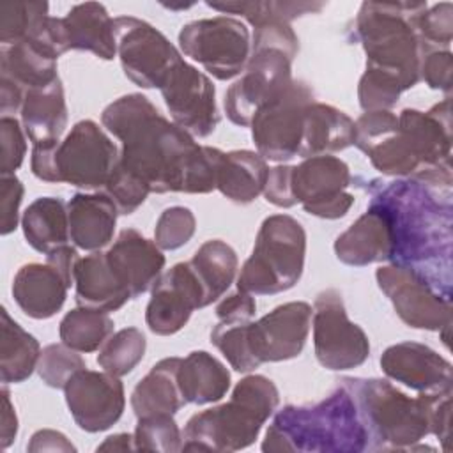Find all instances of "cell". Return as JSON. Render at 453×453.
Listing matches in <instances>:
<instances>
[{
  "instance_id": "obj_46",
  "label": "cell",
  "mask_w": 453,
  "mask_h": 453,
  "mask_svg": "<svg viewBox=\"0 0 453 453\" xmlns=\"http://www.w3.org/2000/svg\"><path fill=\"white\" fill-rule=\"evenodd\" d=\"M103 193H106L113 200L119 214L127 216L133 214L145 202L150 189L140 177L124 170L117 161V166Z\"/></svg>"
},
{
  "instance_id": "obj_19",
  "label": "cell",
  "mask_w": 453,
  "mask_h": 453,
  "mask_svg": "<svg viewBox=\"0 0 453 453\" xmlns=\"http://www.w3.org/2000/svg\"><path fill=\"white\" fill-rule=\"evenodd\" d=\"M205 292L189 262H179L150 288L145 324L157 336L179 333L195 310L205 308Z\"/></svg>"
},
{
  "instance_id": "obj_49",
  "label": "cell",
  "mask_w": 453,
  "mask_h": 453,
  "mask_svg": "<svg viewBox=\"0 0 453 453\" xmlns=\"http://www.w3.org/2000/svg\"><path fill=\"white\" fill-rule=\"evenodd\" d=\"M451 71H453V55L449 50H434L421 57L419 78L434 90H442L449 96Z\"/></svg>"
},
{
  "instance_id": "obj_44",
  "label": "cell",
  "mask_w": 453,
  "mask_h": 453,
  "mask_svg": "<svg viewBox=\"0 0 453 453\" xmlns=\"http://www.w3.org/2000/svg\"><path fill=\"white\" fill-rule=\"evenodd\" d=\"M416 30L425 53L434 50H449L453 39V4L441 2L426 7L416 18Z\"/></svg>"
},
{
  "instance_id": "obj_7",
  "label": "cell",
  "mask_w": 453,
  "mask_h": 453,
  "mask_svg": "<svg viewBox=\"0 0 453 453\" xmlns=\"http://www.w3.org/2000/svg\"><path fill=\"white\" fill-rule=\"evenodd\" d=\"M117 161V145L97 122L85 119L76 122L62 142L32 145L30 168L44 182L99 191L108 184Z\"/></svg>"
},
{
  "instance_id": "obj_20",
  "label": "cell",
  "mask_w": 453,
  "mask_h": 453,
  "mask_svg": "<svg viewBox=\"0 0 453 453\" xmlns=\"http://www.w3.org/2000/svg\"><path fill=\"white\" fill-rule=\"evenodd\" d=\"M67 409L80 430L97 434L115 425L126 407L120 377L108 372L80 370L64 388Z\"/></svg>"
},
{
  "instance_id": "obj_10",
  "label": "cell",
  "mask_w": 453,
  "mask_h": 453,
  "mask_svg": "<svg viewBox=\"0 0 453 453\" xmlns=\"http://www.w3.org/2000/svg\"><path fill=\"white\" fill-rule=\"evenodd\" d=\"M115 37L126 78L142 88H161L172 71L184 62L170 39L145 19L115 18Z\"/></svg>"
},
{
  "instance_id": "obj_31",
  "label": "cell",
  "mask_w": 453,
  "mask_h": 453,
  "mask_svg": "<svg viewBox=\"0 0 453 453\" xmlns=\"http://www.w3.org/2000/svg\"><path fill=\"white\" fill-rule=\"evenodd\" d=\"M269 175L265 159L253 150H230L219 154L216 189L237 205L251 203L264 193Z\"/></svg>"
},
{
  "instance_id": "obj_37",
  "label": "cell",
  "mask_w": 453,
  "mask_h": 453,
  "mask_svg": "<svg viewBox=\"0 0 453 453\" xmlns=\"http://www.w3.org/2000/svg\"><path fill=\"white\" fill-rule=\"evenodd\" d=\"M113 319L101 310L78 306L64 315L58 326L60 342L76 352H94L113 334Z\"/></svg>"
},
{
  "instance_id": "obj_21",
  "label": "cell",
  "mask_w": 453,
  "mask_h": 453,
  "mask_svg": "<svg viewBox=\"0 0 453 453\" xmlns=\"http://www.w3.org/2000/svg\"><path fill=\"white\" fill-rule=\"evenodd\" d=\"M354 126V145L382 175L414 177L419 172V163L398 127V115L391 110L365 111Z\"/></svg>"
},
{
  "instance_id": "obj_4",
  "label": "cell",
  "mask_w": 453,
  "mask_h": 453,
  "mask_svg": "<svg viewBox=\"0 0 453 453\" xmlns=\"http://www.w3.org/2000/svg\"><path fill=\"white\" fill-rule=\"evenodd\" d=\"M280 403L276 384L265 375L241 379L228 402L193 414L182 430V451H239L255 442Z\"/></svg>"
},
{
  "instance_id": "obj_23",
  "label": "cell",
  "mask_w": 453,
  "mask_h": 453,
  "mask_svg": "<svg viewBox=\"0 0 453 453\" xmlns=\"http://www.w3.org/2000/svg\"><path fill=\"white\" fill-rule=\"evenodd\" d=\"M106 257L131 299L154 287L166 262L163 250L134 228H124L106 250Z\"/></svg>"
},
{
  "instance_id": "obj_45",
  "label": "cell",
  "mask_w": 453,
  "mask_h": 453,
  "mask_svg": "<svg viewBox=\"0 0 453 453\" xmlns=\"http://www.w3.org/2000/svg\"><path fill=\"white\" fill-rule=\"evenodd\" d=\"M195 230L196 219L191 209L173 205L159 214L154 228V242L165 251H173L188 244Z\"/></svg>"
},
{
  "instance_id": "obj_5",
  "label": "cell",
  "mask_w": 453,
  "mask_h": 453,
  "mask_svg": "<svg viewBox=\"0 0 453 453\" xmlns=\"http://www.w3.org/2000/svg\"><path fill=\"white\" fill-rule=\"evenodd\" d=\"M426 2H363L354 21V37L366 53V67L395 76L403 92L418 85L425 55L416 18Z\"/></svg>"
},
{
  "instance_id": "obj_48",
  "label": "cell",
  "mask_w": 453,
  "mask_h": 453,
  "mask_svg": "<svg viewBox=\"0 0 453 453\" xmlns=\"http://www.w3.org/2000/svg\"><path fill=\"white\" fill-rule=\"evenodd\" d=\"M264 48H276L287 53L292 60L299 51V39L287 21L280 19H267L257 27H253V39H251V53L264 50Z\"/></svg>"
},
{
  "instance_id": "obj_41",
  "label": "cell",
  "mask_w": 453,
  "mask_h": 453,
  "mask_svg": "<svg viewBox=\"0 0 453 453\" xmlns=\"http://www.w3.org/2000/svg\"><path fill=\"white\" fill-rule=\"evenodd\" d=\"M134 451H182V432L172 414H156L138 418L134 434Z\"/></svg>"
},
{
  "instance_id": "obj_18",
  "label": "cell",
  "mask_w": 453,
  "mask_h": 453,
  "mask_svg": "<svg viewBox=\"0 0 453 453\" xmlns=\"http://www.w3.org/2000/svg\"><path fill=\"white\" fill-rule=\"evenodd\" d=\"M173 124L193 138H207L219 124L216 88L207 74L186 60L179 64L159 88Z\"/></svg>"
},
{
  "instance_id": "obj_12",
  "label": "cell",
  "mask_w": 453,
  "mask_h": 453,
  "mask_svg": "<svg viewBox=\"0 0 453 453\" xmlns=\"http://www.w3.org/2000/svg\"><path fill=\"white\" fill-rule=\"evenodd\" d=\"M313 101L310 85L294 80L281 96L257 111L250 127L257 152L264 159L287 163L297 156L304 111Z\"/></svg>"
},
{
  "instance_id": "obj_34",
  "label": "cell",
  "mask_w": 453,
  "mask_h": 453,
  "mask_svg": "<svg viewBox=\"0 0 453 453\" xmlns=\"http://www.w3.org/2000/svg\"><path fill=\"white\" fill-rule=\"evenodd\" d=\"M57 60L46 50L30 41H21L0 50V78H5L25 92L46 87L58 80Z\"/></svg>"
},
{
  "instance_id": "obj_47",
  "label": "cell",
  "mask_w": 453,
  "mask_h": 453,
  "mask_svg": "<svg viewBox=\"0 0 453 453\" xmlns=\"http://www.w3.org/2000/svg\"><path fill=\"white\" fill-rule=\"evenodd\" d=\"M27 140L23 126L16 117L0 119V173L12 175L23 163Z\"/></svg>"
},
{
  "instance_id": "obj_40",
  "label": "cell",
  "mask_w": 453,
  "mask_h": 453,
  "mask_svg": "<svg viewBox=\"0 0 453 453\" xmlns=\"http://www.w3.org/2000/svg\"><path fill=\"white\" fill-rule=\"evenodd\" d=\"M145 349V334L138 327H124L103 343L96 361L104 372L115 377H124L143 359Z\"/></svg>"
},
{
  "instance_id": "obj_2",
  "label": "cell",
  "mask_w": 453,
  "mask_h": 453,
  "mask_svg": "<svg viewBox=\"0 0 453 453\" xmlns=\"http://www.w3.org/2000/svg\"><path fill=\"white\" fill-rule=\"evenodd\" d=\"M359 188L370 195L368 209L380 212L388 223L389 264L412 269L442 297L451 299V188L411 177L372 179Z\"/></svg>"
},
{
  "instance_id": "obj_1",
  "label": "cell",
  "mask_w": 453,
  "mask_h": 453,
  "mask_svg": "<svg viewBox=\"0 0 453 453\" xmlns=\"http://www.w3.org/2000/svg\"><path fill=\"white\" fill-rule=\"evenodd\" d=\"M101 124L120 142L119 165L140 177L150 193H198L216 189L221 150L165 119L143 94H126L101 113Z\"/></svg>"
},
{
  "instance_id": "obj_24",
  "label": "cell",
  "mask_w": 453,
  "mask_h": 453,
  "mask_svg": "<svg viewBox=\"0 0 453 453\" xmlns=\"http://www.w3.org/2000/svg\"><path fill=\"white\" fill-rule=\"evenodd\" d=\"M69 237L85 251H99L111 239L119 211L106 193H76L67 202Z\"/></svg>"
},
{
  "instance_id": "obj_14",
  "label": "cell",
  "mask_w": 453,
  "mask_h": 453,
  "mask_svg": "<svg viewBox=\"0 0 453 453\" xmlns=\"http://www.w3.org/2000/svg\"><path fill=\"white\" fill-rule=\"evenodd\" d=\"M80 260L74 246L65 244L46 255V262H30L12 280V297L19 310L37 320L53 317L74 285V265Z\"/></svg>"
},
{
  "instance_id": "obj_38",
  "label": "cell",
  "mask_w": 453,
  "mask_h": 453,
  "mask_svg": "<svg viewBox=\"0 0 453 453\" xmlns=\"http://www.w3.org/2000/svg\"><path fill=\"white\" fill-rule=\"evenodd\" d=\"M207 7L223 14H239L251 27L267 19H280L290 23L310 12L324 9L322 2H278V0H232V2H205Z\"/></svg>"
},
{
  "instance_id": "obj_56",
  "label": "cell",
  "mask_w": 453,
  "mask_h": 453,
  "mask_svg": "<svg viewBox=\"0 0 453 453\" xmlns=\"http://www.w3.org/2000/svg\"><path fill=\"white\" fill-rule=\"evenodd\" d=\"M134 451L133 434H115L104 439L103 444L97 446V451Z\"/></svg>"
},
{
  "instance_id": "obj_26",
  "label": "cell",
  "mask_w": 453,
  "mask_h": 453,
  "mask_svg": "<svg viewBox=\"0 0 453 453\" xmlns=\"http://www.w3.org/2000/svg\"><path fill=\"white\" fill-rule=\"evenodd\" d=\"M354 120L342 110L313 101L304 111L303 136L297 156L306 159L345 150L354 145Z\"/></svg>"
},
{
  "instance_id": "obj_33",
  "label": "cell",
  "mask_w": 453,
  "mask_h": 453,
  "mask_svg": "<svg viewBox=\"0 0 453 453\" xmlns=\"http://www.w3.org/2000/svg\"><path fill=\"white\" fill-rule=\"evenodd\" d=\"M21 228L27 242L42 255L65 246L71 241L67 203L60 196L35 198L21 216Z\"/></svg>"
},
{
  "instance_id": "obj_53",
  "label": "cell",
  "mask_w": 453,
  "mask_h": 453,
  "mask_svg": "<svg viewBox=\"0 0 453 453\" xmlns=\"http://www.w3.org/2000/svg\"><path fill=\"white\" fill-rule=\"evenodd\" d=\"M255 313H257L255 296L239 288L230 296H226L216 306L218 320H225V322H248V320H253Z\"/></svg>"
},
{
  "instance_id": "obj_29",
  "label": "cell",
  "mask_w": 453,
  "mask_h": 453,
  "mask_svg": "<svg viewBox=\"0 0 453 453\" xmlns=\"http://www.w3.org/2000/svg\"><path fill=\"white\" fill-rule=\"evenodd\" d=\"M21 126L32 145L60 142L67 127V104L60 78L25 94L21 106Z\"/></svg>"
},
{
  "instance_id": "obj_30",
  "label": "cell",
  "mask_w": 453,
  "mask_h": 453,
  "mask_svg": "<svg viewBox=\"0 0 453 453\" xmlns=\"http://www.w3.org/2000/svg\"><path fill=\"white\" fill-rule=\"evenodd\" d=\"M180 359L175 356L165 357L140 379L131 393V407L136 418L156 414L175 416L186 405L177 379Z\"/></svg>"
},
{
  "instance_id": "obj_25",
  "label": "cell",
  "mask_w": 453,
  "mask_h": 453,
  "mask_svg": "<svg viewBox=\"0 0 453 453\" xmlns=\"http://www.w3.org/2000/svg\"><path fill=\"white\" fill-rule=\"evenodd\" d=\"M74 299L78 306L117 311L129 299L127 288L111 269L106 251H92L74 265Z\"/></svg>"
},
{
  "instance_id": "obj_51",
  "label": "cell",
  "mask_w": 453,
  "mask_h": 453,
  "mask_svg": "<svg viewBox=\"0 0 453 453\" xmlns=\"http://www.w3.org/2000/svg\"><path fill=\"white\" fill-rule=\"evenodd\" d=\"M451 389L437 391V393H426L428 402V419H430V434H434L441 444L442 449H448L449 441V421H451Z\"/></svg>"
},
{
  "instance_id": "obj_8",
  "label": "cell",
  "mask_w": 453,
  "mask_h": 453,
  "mask_svg": "<svg viewBox=\"0 0 453 453\" xmlns=\"http://www.w3.org/2000/svg\"><path fill=\"white\" fill-rule=\"evenodd\" d=\"M306 232L288 214L267 216L257 234L253 251L241 267L237 288L253 296L290 290L303 276Z\"/></svg>"
},
{
  "instance_id": "obj_36",
  "label": "cell",
  "mask_w": 453,
  "mask_h": 453,
  "mask_svg": "<svg viewBox=\"0 0 453 453\" xmlns=\"http://www.w3.org/2000/svg\"><path fill=\"white\" fill-rule=\"evenodd\" d=\"M188 262L203 287L207 306L228 290L239 267L237 253L221 239L205 241Z\"/></svg>"
},
{
  "instance_id": "obj_27",
  "label": "cell",
  "mask_w": 453,
  "mask_h": 453,
  "mask_svg": "<svg viewBox=\"0 0 453 453\" xmlns=\"http://www.w3.org/2000/svg\"><path fill=\"white\" fill-rule=\"evenodd\" d=\"M69 50H81L103 60L117 55L115 19L99 2L76 4L62 18Z\"/></svg>"
},
{
  "instance_id": "obj_15",
  "label": "cell",
  "mask_w": 453,
  "mask_h": 453,
  "mask_svg": "<svg viewBox=\"0 0 453 453\" xmlns=\"http://www.w3.org/2000/svg\"><path fill=\"white\" fill-rule=\"evenodd\" d=\"M354 182L349 165L331 154L313 156L292 166L290 189L296 205L304 212L322 218H343L354 205V195L347 188Z\"/></svg>"
},
{
  "instance_id": "obj_6",
  "label": "cell",
  "mask_w": 453,
  "mask_h": 453,
  "mask_svg": "<svg viewBox=\"0 0 453 453\" xmlns=\"http://www.w3.org/2000/svg\"><path fill=\"white\" fill-rule=\"evenodd\" d=\"M354 400L366 432V449L411 451L430 434L426 393L411 398L386 379L343 377L338 380Z\"/></svg>"
},
{
  "instance_id": "obj_22",
  "label": "cell",
  "mask_w": 453,
  "mask_h": 453,
  "mask_svg": "<svg viewBox=\"0 0 453 453\" xmlns=\"http://www.w3.org/2000/svg\"><path fill=\"white\" fill-rule=\"evenodd\" d=\"M384 375L418 393H437L453 388L451 363L419 342L389 345L380 356Z\"/></svg>"
},
{
  "instance_id": "obj_52",
  "label": "cell",
  "mask_w": 453,
  "mask_h": 453,
  "mask_svg": "<svg viewBox=\"0 0 453 453\" xmlns=\"http://www.w3.org/2000/svg\"><path fill=\"white\" fill-rule=\"evenodd\" d=\"M290 165H278L274 168H269V175L264 186V196L269 203L281 209H290L296 205L290 189Z\"/></svg>"
},
{
  "instance_id": "obj_28",
  "label": "cell",
  "mask_w": 453,
  "mask_h": 453,
  "mask_svg": "<svg viewBox=\"0 0 453 453\" xmlns=\"http://www.w3.org/2000/svg\"><path fill=\"white\" fill-rule=\"evenodd\" d=\"M334 253L342 264L352 267L389 262L391 237L384 216L366 207V212L336 237Z\"/></svg>"
},
{
  "instance_id": "obj_54",
  "label": "cell",
  "mask_w": 453,
  "mask_h": 453,
  "mask_svg": "<svg viewBox=\"0 0 453 453\" xmlns=\"http://www.w3.org/2000/svg\"><path fill=\"white\" fill-rule=\"evenodd\" d=\"M28 451H76V448L67 441V437L62 432L57 430H37L28 446Z\"/></svg>"
},
{
  "instance_id": "obj_13",
  "label": "cell",
  "mask_w": 453,
  "mask_h": 453,
  "mask_svg": "<svg viewBox=\"0 0 453 453\" xmlns=\"http://www.w3.org/2000/svg\"><path fill=\"white\" fill-rule=\"evenodd\" d=\"M292 58L276 48L253 51L241 78L225 94V113L241 127H250L260 108L281 96L294 81Z\"/></svg>"
},
{
  "instance_id": "obj_16",
  "label": "cell",
  "mask_w": 453,
  "mask_h": 453,
  "mask_svg": "<svg viewBox=\"0 0 453 453\" xmlns=\"http://www.w3.org/2000/svg\"><path fill=\"white\" fill-rule=\"evenodd\" d=\"M375 280L409 327L442 331L451 326V299L442 297L412 269L393 264L380 265L375 271Z\"/></svg>"
},
{
  "instance_id": "obj_35",
  "label": "cell",
  "mask_w": 453,
  "mask_h": 453,
  "mask_svg": "<svg viewBox=\"0 0 453 453\" xmlns=\"http://www.w3.org/2000/svg\"><path fill=\"white\" fill-rule=\"evenodd\" d=\"M0 319V379L2 384H19L37 370L41 345L5 308Z\"/></svg>"
},
{
  "instance_id": "obj_17",
  "label": "cell",
  "mask_w": 453,
  "mask_h": 453,
  "mask_svg": "<svg viewBox=\"0 0 453 453\" xmlns=\"http://www.w3.org/2000/svg\"><path fill=\"white\" fill-rule=\"evenodd\" d=\"M311 313V304L290 301L276 306L258 320H251L246 338L257 366L297 357L306 345Z\"/></svg>"
},
{
  "instance_id": "obj_50",
  "label": "cell",
  "mask_w": 453,
  "mask_h": 453,
  "mask_svg": "<svg viewBox=\"0 0 453 453\" xmlns=\"http://www.w3.org/2000/svg\"><path fill=\"white\" fill-rule=\"evenodd\" d=\"M23 182L12 175H2L0 180V234L7 235L16 230L19 223V205L23 200Z\"/></svg>"
},
{
  "instance_id": "obj_43",
  "label": "cell",
  "mask_w": 453,
  "mask_h": 453,
  "mask_svg": "<svg viewBox=\"0 0 453 453\" xmlns=\"http://www.w3.org/2000/svg\"><path fill=\"white\" fill-rule=\"evenodd\" d=\"M403 92L400 81L379 69L366 67L357 85V99L359 106L365 111L377 110H391Z\"/></svg>"
},
{
  "instance_id": "obj_3",
  "label": "cell",
  "mask_w": 453,
  "mask_h": 453,
  "mask_svg": "<svg viewBox=\"0 0 453 453\" xmlns=\"http://www.w3.org/2000/svg\"><path fill=\"white\" fill-rule=\"evenodd\" d=\"M366 432L349 391L338 384L324 400L285 405L276 412L262 441V451L361 453Z\"/></svg>"
},
{
  "instance_id": "obj_32",
  "label": "cell",
  "mask_w": 453,
  "mask_h": 453,
  "mask_svg": "<svg viewBox=\"0 0 453 453\" xmlns=\"http://www.w3.org/2000/svg\"><path fill=\"white\" fill-rule=\"evenodd\" d=\"M177 379L186 403H214L230 389L228 368L205 350H193L182 357Z\"/></svg>"
},
{
  "instance_id": "obj_55",
  "label": "cell",
  "mask_w": 453,
  "mask_h": 453,
  "mask_svg": "<svg viewBox=\"0 0 453 453\" xmlns=\"http://www.w3.org/2000/svg\"><path fill=\"white\" fill-rule=\"evenodd\" d=\"M18 435V416L16 409L11 402V395L7 389V384L2 388V430H0V444L4 449H7Z\"/></svg>"
},
{
  "instance_id": "obj_9",
  "label": "cell",
  "mask_w": 453,
  "mask_h": 453,
  "mask_svg": "<svg viewBox=\"0 0 453 453\" xmlns=\"http://www.w3.org/2000/svg\"><path fill=\"white\" fill-rule=\"evenodd\" d=\"M179 48L211 76L228 81L246 69L251 57L250 28L232 16L195 19L180 28Z\"/></svg>"
},
{
  "instance_id": "obj_42",
  "label": "cell",
  "mask_w": 453,
  "mask_h": 453,
  "mask_svg": "<svg viewBox=\"0 0 453 453\" xmlns=\"http://www.w3.org/2000/svg\"><path fill=\"white\" fill-rule=\"evenodd\" d=\"M87 368L80 352L73 350L65 343H50L41 350L37 373L42 382L53 389H64L71 377Z\"/></svg>"
},
{
  "instance_id": "obj_39",
  "label": "cell",
  "mask_w": 453,
  "mask_h": 453,
  "mask_svg": "<svg viewBox=\"0 0 453 453\" xmlns=\"http://www.w3.org/2000/svg\"><path fill=\"white\" fill-rule=\"evenodd\" d=\"M46 2H2L0 4V42L11 46L34 39L46 25L50 14Z\"/></svg>"
},
{
  "instance_id": "obj_11",
  "label": "cell",
  "mask_w": 453,
  "mask_h": 453,
  "mask_svg": "<svg viewBox=\"0 0 453 453\" xmlns=\"http://www.w3.org/2000/svg\"><path fill=\"white\" fill-rule=\"evenodd\" d=\"M313 350L320 366L345 372L361 366L370 356V340L365 329L354 324L336 288L322 290L313 303Z\"/></svg>"
}]
</instances>
